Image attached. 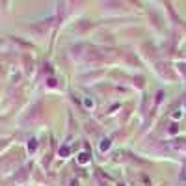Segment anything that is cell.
I'll use <instances>...</instances> for the list:
<instances>
[{
  "label": "cell",
  "instance_id": "obj_1",
  "mask_svg": "<svg viewBox=\"0 0 186 186\" xmlns=\"http://www.w3.org/2000/svg\"><path fill=\"white\" fill-rule=\"evenodd\" d=\"M110 145H112L110 138H102V140H101V143H99V149H101V153H106V151L110 149Z\"/></svg>",
  "mask_w": 186,
  "mask_h": 186
},
{
  "label": "cell",
  "instance_id": "obj_2",
  "mask_svg": "<svg viewBox=\"0 0 186 186\" xmlns=\"http://www.w3.org/2000/svg\"><path fill=\"white\" fill-rule=\"evenodd\" d=\"M84 106L91 110L93 106H95V102H93V99H91V97H84Z\"/></svg>",
  "mask_w": 186,
  "mask_h": 186
},
{
  "label": "cell",
  "instance_id": "obj_3",
  "mask_svg": "<svg viewBox=\"0 0 186 186\" xmlns=\"http://www.w3.org/2000/svg\"><path fill=\"white\" fill-rule=\"evenodd\" d=\"M180 115H182V110H175V112L171 113V117H173V119H180Z\"/></svg>",
  "mask_w": 186,
  "mask_h": 186
},
{
  "label": "cell",
  "instance_id": "obj_4",
  "mask_svg": "<svg viewBox=\"0 0 186 186\" xmlns=\"http://www.w3.org/2000/svg\"><path fill=\"white\" fill-rule=\"evenodd\" d=\"M86 162H87V154L82 153V154H80V164H86Z\"/></svg>",
  "mask_w": 186,
  "mask_h": 186
},
{
  "label": "cell",
  "instance_id": "obj_5",
  "mask_svg": "<svg viewBox=\"0 0 186 186\" xmlns=\"http://www.w3.org/2000/svg\"><path fill=\"white\" fill-rule=\"evenodd\" d=\"M67 153H69V149H67V147H65V149H63V147H61V151H60V154H61V156H65V154H67Z\"/></svg>",
  "mask_w": 186,
  "mask_h": 186
},
{
  "label": "cell",
  "instance_id": "obj_6",
  "mask_svg": "<svg viewBox=\"0 0 186 186\" xmlns=\"http://www.w3.org/2000/svg\"><path fill=\"white\" fill-rule=\"evenodd\" d=\"M182 177H184V180H186V169H184V173H182Z\"/></svg>",
  "mask_w": 186,
  "mask_h": 186
}]
</instances>
